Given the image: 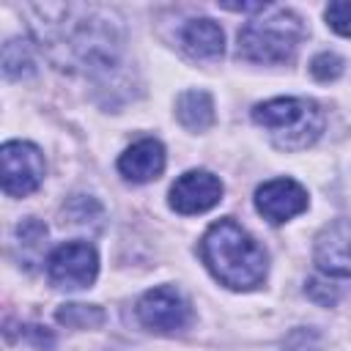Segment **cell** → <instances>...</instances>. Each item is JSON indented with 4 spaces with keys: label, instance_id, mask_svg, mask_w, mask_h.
<instances>
[{
    "label": "cell",
    "instance_id": "6da1fadb",
    "mask_svg": "<svg viewBox=\"0 0 351 351\" xmlns=\"http://www.w3.org/2000/svg\"><path fill=\"white\" fill-rule=\"evenodd\" d=\"M44 14L38 25L41 47L58 69L104 71L121 49V25L107 8L96 5H33Z\"/></svg>",
    "mask_w": 351,
    "mask_h": 351
},
{
    "label": "cell",
    "instance_id": "7a4b0ae2",
    "mask_svg": "<svg viewBox=\"0 0 351 351\" xmlns=\"http://www.w3.org/2000/svg\"><path fill=\"white\" fill-rule=\"evenodd\" d=\"M200 258L208 271L233 291H250L266 277V252L263 247L230 217L214 222L203 241Z\"/></svg>",
    "mask_w": 351,
    "mask_h": 351
},
{
    "label": "cell",
    "instance_id": "3957f363",
    "mask_svg": "<svg viewBox=\"0 0 351 351\" xmlns=\"http://www.w3.org/2000/svg\"><path fill=\"white\" fill-rule=\"evenodd\" d=\"M302 38L304 22L282 5H269L239 30V55L252 63H285L293 58Z\"/></svg>",
    "mask_w": 351,
    "mask_h": 351
},
{
    "label": "cell",
    "instance_id": "277c9868",
    "mask_svg": "<svg viewBox=\"0 0 351 351\" xmlns=\"http://www.w3.org/2000/svg\"><path fill=\"white\" fill-rule=\"evenodd\" d=\"M252 121L263 126L274 145L282 151H302L313 145L324 132V112L315 101L299 96H280L258 104Z\"/></svg>",
    "mask_w": 351,
    "mask_h": 351
},
{
    "label": "cell",
    "instance_id": "5b68a950",
    "mask_svg": "<svg viewBox=\"0 0 351 351\" xmlns=\"http://www.w3.org/2000/svg\"><path fill=\"white\" fill-rule=\"evenodd\" d=\"M99 274V255L88 241H66L47 258V277L55 288H88Z\"/></svg>",
    "mask_w": 351,
    "mask_h": 351
},
{
    "label": "cell",
    "instance_id": "8992f818",
    "mask_svg": "<svg viewBox=\"0 0 351 351\" xmlns=\"http://www.w3.org/2000/svg\"><path fill=\"white\" fill-rule=\"evenodd\" d=\"M3 162V192L11 197H25L36 192L44 181V156L33 143L11 140L0 151Z\"/></svg>",
    "mask_w": 351,
    "mask_h": 351
},
{
    "label": "cell",
    "instance_id": "52a82bcc",
    "mask_svg": "<svg viewBox=\"0 0 351 351\" xmlns=\"http://www.w3.org/2000/svg\"><path fill=\"white\" fill-rule=\"evenodd\" d=\"M134 310H137L140 324L159 335L178 332L189 321V304L181 296V291H176L173 285H159V288L145 291Z\"/></svg>",
    "mask_w": 351,
    "mask_h": 351
},
{
    "label": "cell",
    "instance_id": "ba28073f",
    "mask_svg": "<svg viewBox=\"0 0 351 351\" xmlns=\"http://www.w3.org/2000/svg\"><path fill=\"white\" fill-rule=\"evenodd\" d=\"M222 200V181L208 170H189L170 186V206L178 214H203Z\"/></svg>",
    "mask_w": 351,
    "mask_h": 351
},
{
    "label": "cell",
    "instance_id": "9c48e42d",
    "mask_svg": "<svg viewBox=\"0 0 351 351\" xmlns=\"http://www.w3.org/2000/svg\"><path fill=\"white\" fill-rule=\"evenodd\" d=\"M255 208L269 222H285L307 208V192L293 178H271L255 189Z\"/></svg>",
    "mask_w": 351,
    "mask_h": 351
},
{
    "label": "cell",
    "instance_id": "30bf717a",
    "mask_svg": "<svg viewBox=\"0 0 351 351\" xmlns=\"http://www.w3.org/2000/svg\"><path fill=\"white\" fill-rule=\"evenodd\" d=\"M315 263L324 274L351 277V219H337L318 233Z\"/></svg>",
    "mask_w": 351,
    "mask_h": 351
},
{
    "label": "cell",
    "instance_id": "8fae6325",
    "mask_svg": "<svg viewBox=\"0 0 351 351\" xmlns=\"http://www.w3.org/2000/svg\"><path fill=\"white\" fill-rule=\"evenodd\" d=\"M118 170H121L123 178H129L134 184H145V181L159 178V173L165 170V148H162V143L154 140V137L137 140L134 145H129L121 154Z\"/></svg>",
    "mask_w": 351,
    "mask_h": 351
},
{
    "label": "cell",
    "instance_id": "7c38bea8",
    "mask_svg": "<svg viewBox=\"0 0 351 351\" xmlns=\"http://www.w3.org/2000/svg\"><path fill=\"white\" fill-rule=\"evenodd\" d=\"M181 47L195 60H217L222 55V49H225L222 27L214 19H208V16L189 19L181 27Z\"/></svg>",
    "mask_w": 351,
    "mask_h": 351
},
{
    "label": "cell",
    "instance_id": "4fadbf2b",
    "mask_svg": "<svg viewBox=\"0 0 351 351\" xmlns=\"http://www.w3.org/2000/svg\"><path fill=\"white\" fill-rule=\"evenodd\" d=\"M176 115L189 132H203L214 121V101L206 90H186L176 101Z\"/></svg>",
    "mask_w": 351,
    "mask_h": 351
},
{
    "label": "cell",
    "instance_id": "5bb4252c",
    "mask_svg": "<svg viewBox=\"0 0 351 351\" xmlns=\"http://www.w3.org/2000/svg\"><path fill=\"white\" fill-rule=\"evenodd\" d=\"M44 247H47V225L38 222L36 217H27L16 225V250H19V261L33 269L41 255H44Z\"/></svg>",
    "mask_w": 351,
    "mask_h": 351
},
{
    "label": "cell",
    "instance_id": "9a60e30c",
    "mask_svg": "<svg viewBox=\"0 0 351 351\" xmlns=\"http://www.w3.org/2000/svg\"><path fill=\"white\" fill-rule=\"evenodd\" d=\"M36 71V60H33V49L25 38H11L3 44V74L8 80H19Z\"/></svg>",
    "mask_w": 351,
    "mask_h": 351
},
{
    "label": "cell",
    "instance_id": "2e32d148",
    "mask_svg": "<svg viewBox=\"0 0 351 351\" xmlns=\"http://www.w3.org/2000/svg\"><path fill=\"white\" fill-rule=\"evenodd\" d=\"M55 315L63 326H71V329H93L104 324V310L96 304H63Z\"/></svg>",
    "mask_w": 351,
    "mask_h": 351
},
{
    "label": "cell",
    "instance_id": "e0dca14e",
    "mask_svg": "<svg viewBox=\"0 0 351 351\" xmlns=\"http://www.w3.org/2000/svg\"><path fill=\"white\" fill-rule=\"evenodd\" d=\"M101 219V208L93 197H85V195H74L66 206H63V225H74V228H88L90 222L99 225Z\"/></svg>",
    "mask_w": 351,
    "mask_h": 351
},
{
    "label": "cell",
    "instance_id": "ac0fdd59",
    "mask_svg": "<svg viewBox=\"0 0 351 351\" xmlns=\"http://www.w3.org/2000/svg\"><path fill=\"white\" fill-rule=\"evenodd\" d=\"M310 71H313V77L318 82H329V80H337L343 74V60L335 52H321V55L313 58Z\"/></svg>",
    "mask_w": 351,
    "mask_h": 351
},
{
    "label": "cell",
    "instance_id": "d6986e66",
    "mask_svg": "<svg viewBox=\"0 0 351 351\" xmlns=\"http://www.w3.org/2000/svg\"><path fill=\"white\" fill-rule=\"evenodd\" d=\"M324 16L332 30H337L340 36H351V3H329Z\"/></svg>",
    "mask_w": 351,
    "mask_h": 351
},
{
    "label": "cell",
    "instance_id": "ffe728a7",
    "mask_svg": "<svg viewBox=\"0 0 351 351\" xmlns=\"http://www.w3.org/2000/svg\"><path fill=\"white\" fill-rule=\"evenodd\" d=\"M307 293H310V299H315L318 304H332L335 302V288H329L326 282H318V280H310V285L304 288Z\"/></svg>",
    "mask_w": 351,
    "mask_h": 351
}]
</instances>
